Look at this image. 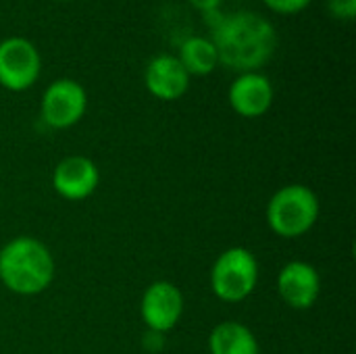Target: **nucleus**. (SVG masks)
<instances>
[{
  "instance_id": "4",
  "label": "nucleus",
  "mask_w": 356,
  "mask_h": 354,
  "mask_svg": "<svg viewBox=\"0 0 356 354\" xmlns=\"http://www.w3.org/2000/svg\"><path fill=\"white\" fill-rule=\"evenodd\" d=\"M211 290L223 303L246 300L259 284V261L252 250L232 246L223 250L211 267Z\"/></svg>"
},
{
  "instance_id": "6",
  "label": "nucleus",
  "mask_w": 356,
  "mask_h": 354,
  "mask_svg": "<svg viewBox=\"0 0 356 354\" xmlns=\"http://www.w3.org/2000/svg\"><path fill=\"white\" fill-rule=\"evenodd\" d=\"M88 108L86 88L69 77L54 79L42 94L40 115L52 129H69L81 121Z\"/></svg>"
},
{
  "instance_id": "1",
  "label": "nucleus",
  "mask_w": 356,
  "mask_h": 354,
  "mask_svg": "<svg viewBox=\"0 0 356 354\" xmlns=\"http://www.w3.org/2000/svg\"><path fill=\"white\" fill-rule=\"evenodd\" d=\"M211 42L219 65L236 73L261 71L275 54L277 31L271 21L254 10H236L213 23Z\"/></svg>"
},
{
  "instance_id": "13",
  "label": "nucleus",
  "mask_w": 356,
  "mask_h": 354,
  "mask_svg": "<svg viewBox=\"0 0 356 354\" xmlns=\"http://www.w3.org/2000/svg\"><path fill=\"white\" fill-rule=\"evenodd\" d=\"M190 77L211 75L219 67V56L215 44L207 35H190L181 42L179 52L175 54Z\"/></svg>"
},
{
  "instance_id": "15",
  "label": "nucleus",
  "mask_w": 356,
  "mask_h": 354,
  "mask_svg": "<svg viewBox=\"0 0 356 354\" xmlns=\"http://www.w3.org/2000/svg\"><path fill=\"white\" fill-rule=\"evenodd\" d=\"M327 10L334 19L353 21L356 17V0H327Z\"/></svg>"
},
{
  "instance_id": "12",
  "label": "nucleus",
  "mask_w": 356,
  "mask_h": 354,
  "mask_svg": "<svg viewBox=\"0 0 356 354\" xmlns=\"http://www.w3.org/2000/svg\"><path fill=\"white\" fill-rule=\"evenodd\" d=\"M211 354H259V340L252 330L240 321H223L209 336Z\"/></svg>"
},
{
  "instance_id": "5",
  "label": "nucleus",
  "mask_w": 356,
  "mask_h": 354,
  "mask_svg": "<svg viewBox=\"0 0 356 354\" xmlns=\"http://www.w3.org/2000/svg\"><path fill=\"white\" fill-rule=\"evenodd\" d=\"M42 73V56L35 44L23 35L0 40V86L8 92L29 90Z\"/></svg>"
},
{
  "instance_id": "3",
  "label": "nucleus",
  "mask_w": 356,
  "mask_h": 354,
  "mask_svg": "<svg viewBox=\"0 0 356 354\" xmlns=\"http://www.w3.org/2000/svg\"><path fill=\"white\" fill-rule=\"evenodd\" d=\"M321 213V202L317 194L305 184L282 186L267 202L265 219L269 230L286 240H296L307 236Z\"/></svg>"
},
{
  "instance_id": "17",
  "label": "nucleus",
  "mask_w": 356,
  "mask_h": 354,
  "mask_svg": "<svg viewBox=\"0 0 356 354\" xmlns=\"http://www.w3.org/2000/svg\"><path fill=\"white\" fill-rule=\"evenodd\" d=\"M56 2H69V0H56Z\"/></svg>"
},
{
  "instance_id": "10",
  "label": "nucleus",
  "mask_w": 356,
  "mask_h": 354,
  "mask_svg": "<svg viewBox=\"0 0 356 354\" xmlns=\"http://www.w3.org/2000/svg\"><path fill=\"white\" fill-rule=\"evenodd\" d=\"M277 294L290 309L307 311L321 296V275L307 261H290L277 275Z\"/></svg>"
},
{
  "instance_id": "2",
  "label": "nucleus",
  "mask_w": 356,
  "mask_h": 354,
  "mask_svg": "<svg viewBox=\"0 0 356 354\" xmlns=\"http://www.w3.org/2000/svg\"><path fill=\"white\" fill-rule=\"evenodd\" d=\"M56 275L50 248L33 236H17L0 248V282L19 296H38Z\"/></svg>"
},
{
  "instance_id": "14",
  "label": "nucleus",
  "mask_w": 356,
  "mask_h": 354,
  "mask_svg": "<svg viewBox=\"0 0 356 354\" xmlns=\"http://www.w3.org/2000/svg\"><path fill=\"white\" fill-rule=\"evenodd\" d=\"M269 10L277 15H298L302 13L313 0H261Z\"/></svg>"
},
{
  "instance_id": "16",
  "label": "nucleus",
  "mask_w": 356,
  "mask_h": 354,
  "mask_svg": "<svg viewBox=\"0 0 356 354\" xmlns=\"http://www.w3.org/2000/svg\"><path fill=\"white\" fill-rule=\"evenodd\" d=\"M188 2H190V6H194L196 10H200V13H204V15H213V13L219 10V6H221L223 0H188Z\"/></svg>"
},
{
  "instance_id": "9",
  "label": "nucleus",
  "mask_w": 356,
  "mask_h": 354,
  "mask_svg": "<svg viewBox=\"0 0 356 354\" xmlns=\"http://www.w3.org/2000/svg\"><path fill=\"white\" fill-rule=\"evenodd\" d=\"M227 100L236 115L244 119H259L273 106L275 90L271 79L261 71L238 73L227 90Z\"/></svg>"
},
{
  "instance_id": "8",
  "label": "nucleus",
  "mask_w": 356,
  "mask_h": 354,
  "mask_svg": "<svg viewBox=\"0 0 356 354\" xmlns=\"http://www.w3.org/2000/svg\"><path fill=\"white\" fill-rule=\"evenodd\" d=\"M100 184L98 165L83 154L65 156L52 171L54 192L69 202H81L90 198Z\"/></svg>"
},
{
  "instance_id": "11",
  "label": "nucleus",
  "mask_w": 356,
  "mask_h": 354,
  "mask_svg": "<svg viewBox=\"0 0 356 354\" xmlns=\"http://www.w3.org/2000/svg\"><path fill=\"white\" fill-rule=\"evenodd\" d=\"M190 75L175 54L163 52L148 61L144 69V86L150 96L163 102L179 100L190 90Z\"/></svg>"
},
{
  "instance_id": "7",
  "label": "nucleus",
  "mask_w": 356,
  "mask_h": 354,
  "mask_svg": "<svg viewBox=\"0 0 356 354\" xmlns=\"http://www.w3.org/2000/svg\"><path fill=\"white\" fill-rule=\"evenodd\" d=\"M184 315V294L169 280L152 282L140 300V317L148 332L167 334L171 332Z\"/></svg>"
}]
</instances>
